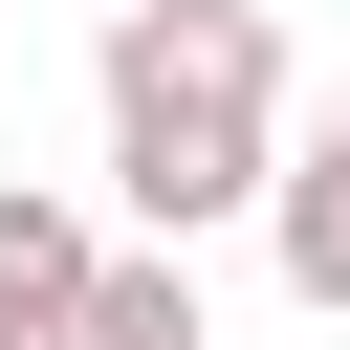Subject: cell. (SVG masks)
Masks as SVG:
<instances>
[{"mask_svg": "<svg viewBox=\"0 0 350 350\" xmlns=\"http://www.w3.org/2000/svg\"><path fill=\"white\" fill-rule=\"evenodd\" d=\"M88 88H109V197L153 241L262 219V175H284V22L262 0H109Z\"/></svg>", "mask_w": 350, "mask_h": 350, "instance_id": "1", "label": "cell"}, {"mask_svg": "<svg viewBox=\"0 0 350 350\" xmlns=\"http://www.w3.org/2000/svg\"><path fill=\"white\" fill-rule=\"evenodd\" d=\"M262 241H284V284H306V306L350 328V153H328V131H306V153L262 175Z\"/></svg>", "mask_w": 350, "mask_h": 350, "instance_id": "3", "label": "cell"}, {"mask_svg": "<svg viewBox=\"0 0 350 350\" xmlns=\"http://www.w3.org/2000/svg\"><path fill=\"white\" fill-rule=\"evenodd\" d=\"M66 350H219V328H197V262H175V241H153V262H88Z\"/></svg>", "mask_w": 350, "mask_h": 350, "instance_id": "4", "label": "cell"}, {"mask_svg": "<svg viewBox=\"0 0 350 350\" xmlns=\"http://www.w3.org/2000/svg\"><path fill=\"white\" fill-rule=\"evenodd\" d=\"M88 262H109V241H88V219H66L44 175H0V350H66V306H88Z\"/></svg>", "mask_w": 350, "mask_h": 350, "instance_id": "2", "label": "cell"}, {"mask_svg": "<svg viewBox=\"0 0 350 350\" xmlns=\"http://www.w3.org/2000/svg\"><path fill=\"white\" fill-rule=\"evenodd\" d=\"M328 153H350V88H328Z\"/></svg>", "mask_w": 350, "mask_h": 350, "instance_id": "5", "label": "cell"}]
</instances>
